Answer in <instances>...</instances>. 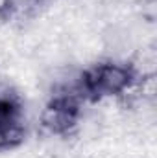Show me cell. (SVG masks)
<instances>
[{
  "instance_id": "1",
  "label": "cell",
  "mask_w": 157,
  "mask_h": 158,
  "mask_svg": "<svg viewBox=\"0 0 157 158\" xmlns=\"http://www.w3.org/2000/svg\"><path fill=\"white\" fill-rule=\"evenodd\" d=\"M135 79V70L128 64L100 63L83 72L76 92L81 96V99L85 98L89 101H102L129 90Z\"/></svg>"
},
{
  "instance_id": "2",
  "label": "cell",
  "mask_w": 157,
  "mask_h": 158,
  "mask_svg": "<svg viewBox=\"0 0 157 158\" xmlns=\"http://www.w3.org/2000/svg\"><path fill=\"white\" fill-rule=\"evenodd\" d=\"M81 118V96L78 92H57L44 105L41 125L46 132L65 136L76 129Z\"/></svg>"
},
{
  "instance_id": "3",
  "label": "cell",
  "mask_w": 157,
  "mask_h": 158,
  "mask_svg": "<svg viewBox=\"0 0 157 158\" xmlns=\"http://www.w3.org/2000/svg\"><path fill=\"white\" fill-rule=\"evenodd\" d=\"M24 134V103L17 90L0 85V151L22 143Z\"/></svg>"
},
{
  "instance_id": "4",
  "label": "cell",
  "mask_w": 157,
  "mask_h": 158,
  "mask_svg": "<svg viewBox=\"0 0 157 158\" xmlns=\"http://www.w3.org/2000/svg\"><path fill=\"white\" fill-rule=\"evenodd\" d=\"M13 7H15V0H0V19L9 17Z\"/></svg>"
}]
</instances>
